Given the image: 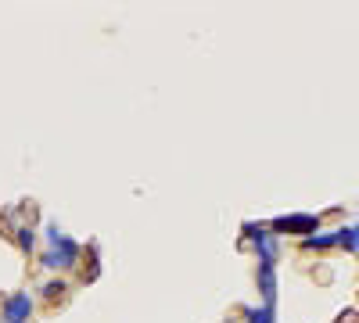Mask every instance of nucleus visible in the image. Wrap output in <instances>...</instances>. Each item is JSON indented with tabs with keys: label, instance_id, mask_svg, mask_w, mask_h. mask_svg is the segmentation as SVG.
I'll list each match as a JSON object with an SVG mask.
<instances>
[{
	"label": "nucleus",
	"instance_id": "obj_10",
	"mask_svg": "<svg viewBox=\"0 0 359 323\" xmlns=\"http://www.w3.org/2000/svg\"><path fill=\"white\" fill-rule=\"evenodd\" d=\"M65 291H69V287H65L62 280H50V284L43 287V295H47V298H57V295H65Z\"/></svg>",
	"mask_w": 359,
	"mask_h": 323
},
{
	"label": "nucleus",
	"instance_id": "obj_7",
	"mask_svg": "<svg viewBox=\"0 0 359 323\" xmlns=\"http://www.w3.org/2000/svg\"><path fill=\"white\" fill-rule=\"evenodd\" d=\"M341 245H345L348 252H359V223H355V226H345V230H341Z\"/></svg>",
	"mask_w": 359,
	"mask_h": 323
},
{
	"label": "nucleus",
	"instance_id": "obj_11",
	"mask_svg": "<svg viewBox=\"0 0 359 323\" xmlns=\"http://www.w3.org/2000/svg\"><path fill=\"white\" fill-rule=\"evenodd\" d=\"M230 323H233V319H230Z\"/></svg>",
	"mask_w": 359,
	"mask_h": 323
},
{
	"label": "nucleus",
	"instance_id": "obj_9",
	"mask_svg": "<svg viewBox=\"0 0 359 323\" xmlns=\"http://www.w3.org/2000/svg\"><path fill=\"white\" fill-rule=\"evenodd\" d=\"M18 245H22V252H33V245H36V233L29 230V226H22V230H18Z\"/></svg>",
	"mask_w": 359,
	"mask_h": 323
},
{
	"label": "nucleus",
	"instance_id": "obj_4",
	"mask_svg": "<svg viewBox=\"0 0 359 323\" xmlns=\"http://www.w3.org/2000/svg\"><path fill=\"white\" fill-rule=\"evenodd\" d=\"M29 316H33V295L29 291H18L4 302V323H29Z\"/></svg>",
	"mask_w": 359,
	"mask_h": 323
},
{
	"label": "nucleus",
	"instance_id": "obj_1",
	"mask_svg": "<svg viewBox=\"0 0 359 323\" xmlns=\"http://www.w3.org/2000/svg\"><path fill=\"white\" fill-rule=\"evenodd\" d=\"M47 241H50V252L43 255L47 270H69V266L79 262V245L69 238V233H62L57 226H47Z\"/></svg>",
	"mask_w": 359,
	"mask_h": 323
},
{
	"label": "nucleus",
	"instance_id": "obj_3",
	"mask_svg": "<svg viewBox=\"0 0 359 323\" xmlns=\"http://www.w3.org/2000/svg\"><path fill=\"white\" fill-rule=\"evenodd\" d=\"M245 233L252 238L255 252H259V262H269V266H277V238L269 233L266 226H255V223H245Z\"/></svg>",
	"mask_w": 359,
	"mask_h": 323
},
{
	"label": "nucleus",
	"instance_id": "obj_8",
	"mask_svg": "<svg viewBox=\"0 0 359 323\" xmlns=\"http://www.w3.org/2000/svg\"><path fill=\"white\" fill-rule=\"evenodd\" d=\"M245 316H248V323H273V316H277V312L262 305V309H245Z\"/></svg>",
	"mask_w": 359,
	"mask_h": 323
},
{
	"label": "nucleus",
	"instance_id": "obj_2",
	"mask_svg": "<svg viewBox=\"0 0 359 323\" xmlns=\"http://www.w3.org/2000/svg\"><path fill=\"white\" fill-rule=\"evenodd\" d=\"M316 226H320V216H313V212H294V216H280V219H273V230H277V233H298L302 241L313 238Z\"/></svg>",
	"mask_w": 359,
	"mask_h": 323
},
{
	"label": "nucleus",
	"instance_id": "obj_5",
	"mask_svg": "<svg viewBox=\"0 0 359 323\" xmlns=\"http://www.w3.org/2000/svg\"><path fill=\"white\" fill-rule=\"evenodd\" d=\"M259 291H262V305L273 309L277 305V266L259 262Z\"/></svg>",
	"mask_w": 359,
	"mask_h": 323
},
{
	"label": "nucleus",
	"instance_id": "obj_6",
	"mask_svg": "<svg viewBox=\"0 0 359 323\" xmlns=\"http://www.w3.org/2000/svg\"><path fill=\"white\" fill-rule=\"evenodd\" d=\"M302 245H306V248H316V252L334 248V245H341V230H334V233H313V238H306Z\"/></svg>",
	"mask_w": 359,
	"mask_h": 323
}]
</instances>
